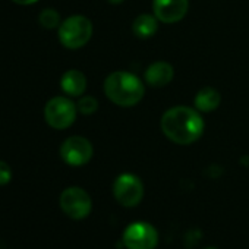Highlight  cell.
<instances>
[{"mask_svg": "<svg viewBox=\"0 0 249 249\" xmlns=\"http://www.w3.org/2000/svg\"><path fill=\"white\" fill-rule=\"evenodd\" d=\"M108 3H111V5H120V3H123L124 0H107Z\"/></svg>", "mask_w": 249, "mask_h": 249, "instance_id": "18", "label": "cell"}, {"mask_svg": "<svg viewBox=\"0 0 249 249\" xmlns=\"http://www.w3.org/2000/svg\"><path fill=\"white\" fill-rule=\"evenodd\" d=\"M207 249H217V248H207Z\"/></svg>", "mask_w": 249, "mask_h": 249, "instance_id": "19", "label": "cell"}, {"mask_svg": "<svg viewBox=\"0 0 249 249\" xmlns=\"http://www.w3.org/2000/svg\"><path fill=\"white\" fill-rule=\"evenodd\" d=\"M12 179V170L8 163L0 160V186L8 185Z\"/></svg>", "mask_w": 249, "mask_h": 249, "instance_id": "16", "label": "cell"}, {"mask_svg": "<svg viewBox=\"0 0 249 249\" xmlns=\"http://www.w3.org/2000/svg\"><path fill=\"white\" fill-rule=\"evenodd\" d=\"M76 107H78V111L82 114H92L98 108V101L91 95H84L79 98Z\"/></svg>", "mask_w": 249, "mask_h": 249, "instance_id": "15", "label": "cell"}, {"mask_svg": "<svg viewBox=\"0 0 249 249\" xmlns=\"http://www.w3.org/2000/svg\"><path fill=\"white\" fill-rule=\"evenodd\" d=\"M189 0H153V11L160 22L175 24L185 18Z\"/></svg>", "mask_w": 249, "mask_h": 249, "instance_id": "9", "label": "cell"}, {"mask_svg": "<svg viewBox=\"0 0 249 249\" xmlns=\"http://www.w3.org/2000/svg\"><path fill=\"white\" fill-rule=\"evenodd\" d=\"M195 107L196 110L199 111H204V113H210L213 110H215L220 103H221V95L217 89L211 88V87H207V88H202L201 91H198V94L195 95Z\"/></svg>", "mask_w": 249, "mask_h": 249, "instance_id": "13", "label": "cell"}, {"mask_svg": "<svg viewBox=\"0 0 249 249\" xmlns=\"http://www.w3.org/2000/svg\"><path fill=\"white\" fill-rule=\"evenodd\" d=\"M159 30V19L156 15L142 14L135 18L132 22V31L138 38H151Z\"/></svg>", "mask_w": 249, "mask_h": 249, "instance_id": "12", "label": "cell"}, {"mask_svg": "<svg viewBox=\"0 0 249 249\" xmlns=\"http://www.w3.org/2000/svg\"><path fill=\"white\" fill-rule=\"evenodd\" d=\"M145 88L142 81L128 71L111 72L104 81V94L110 101L120 107L137 106L142 100Z\"/></svg>", "mask_w": 249, "mask_h": 249, "instance_id": "2", "label": "cell"}, {"mask_svg": "<svg viewBox=\"0 0 249 249\" xmlns=\"http://www.w3.org/2000/svg\"><path fill=\"white\" fill-rule=\"evenodd\" d=\"M113 195L116 201L123 207H137L144 198V183L138 176L132 173H122L114 180Z\"/></svg>", "mask_w": 249, "mask_h": 249, "instance_id": "4", "label": "cell"}, {"mask_svg": "<svg viewBox=\"0 0 249 249\" xmlns=\"http://www.w3.org/2000/svg\"><path fill=\"white\" fill-rule=\"evenodd\" d=\"M78 107L66 97H54L44 107L46 122L54 129H66L75 122Z\"/></svg>", "mask_w": 249, "mask_h": 249, "instance_id": "5", "label": "cell"}, {"mask_svg": "<svg viewBox=\"0 0 249 249\" xmlns=\"http://www.w3.org/2000/svg\"><path fill=\"white\" fill-rule=\"evenodd\" d=\"M12 2L17 5H33V3L38 2V0H12Z\"/></svg>", "mask_w": 249, "mask_h": 249, "instance_id": "17", "label": "cell"}, {"mask_svg": "<svg viewBox=\"0 0 249 249\" xmlns=\"http://www.w3.org/2000/svg\"><path fill=\"white\" fill-rule=\"evenodd\" d=\"M122 242L128 249H154L159 243V233L150 223L137 221L124 229Z\"/></svg>", "mask_w": 249, "mask_h": 249, "instance_id": "6", "label": "cell"}, {"mask_svg": "<svg viewBox=\"0 0 249 249\" xmlns=\"http://www.w3.org/2000/svg\"><path fill=\"white\" fill-rule=\"evenodd\" d=\"M60 87L65 94L71 97H79L87 89V78L81 71L71 69L63 73L60 79Z\"/></svg>", "mask_w": 249, "mask_h": 249, "instance_id": "11", "label": "cell"}, {"mask_svg": "<svg viewBox=\"0 0 249 249\" xmlns=\"http://www.w3.org/2000/svg\"><path fill=\"white\" fill-rule=\"evenodd\" d=\"M60 208L72 220H82L89 215L92 202L87 191L78 186L68 188L60 195Z\"/></svg>", "mask_w": 249, "mask_h": 249, "instance_id": "7", "label": "cell"}, {"mask_svg": "<svg viewBox=\"0 0 249 249\" xmlns=\"http://www.w3.org/2000/svg\"><path fill=\"white\" fill-rule=\"evenodd\" d=\"M92 153L91 142L84 137H69L60 147L62 160L72 167L87 164L92 159Z\"/></svg>", "mask_w": 249, "mask_h": 249, "instance_id": "8", "label": "cell"}, {"mask_svg": "<svg viewBox=\"0 0 249 249\" xmlns=\"http://www.w3.org/2000/svg\"><path fill=\"white\" fill-rule=\"evenodd\" d=\"M38 22L43 28H47V30H54V28L60 27V24H62L59 12L54 9H44L38 17Z\"/></svg>", "mask_w": 249, "mask_h": 249, "instance_id": "14", "label": "cell"}, {"mask_svg": "<svg viewBox=\"0 0 249 249\" xmlns=\"http://www.w3.org/2000/svg\"><path fill=\"white\" fill-rule=\"evenodd\" d=\"M92 36V24L82 15H73L65 19L59 27L60 43L71 50L84 47Z\"/></svg>", "mask_w": 249, "mask_h": 249, "instance_id": "3", "label": "cell"}, {"mask_svg": "<svg viewBox=\"0 0 249 249\" xmlns=\"http://www.w3.org/2000/svg\"><path fill=\"white\" fill-rule=\"evenodd\" d=\"M204 119L199 110L188 106H176L161 116V131L175 144L189 145L196 142L204 134Z\"/></svg>", "mask_w": 249, "mask_h": 249, "instance_id": "1", "label": "cell"}, {"mask_svg": "<svg viewBox=\"0 0 249 249\" xmlns=\"http://www.w3.org/2000/svg\"><path fill=\"white\" fill-rule=\"evenodd\" d=\"M175 69L169 62H154L145 71V82L151 87H164L172 82Z\"/></svg>", "mask_w": 249, "mask_h": 249, "instance_id": "10", "label": "cell"}]
</instances>
